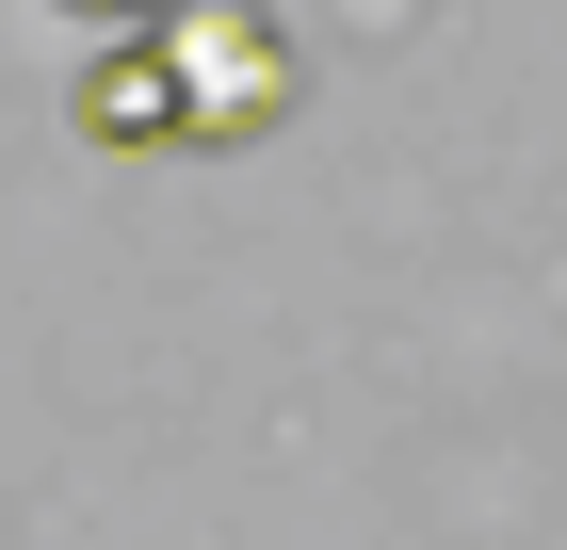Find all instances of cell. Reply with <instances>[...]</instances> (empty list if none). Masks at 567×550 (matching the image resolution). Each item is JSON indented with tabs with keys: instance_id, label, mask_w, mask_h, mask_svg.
Wrapping results in <instances>:
<instances>
[{
	"instance_id": "cell-1",
	"label": "cell",
	"mask_w": 567,
	"mask_h": 550,
	"mask_svg": "<svg viewBox=\"0 0 567 550\" xmlns=\"http://www.w3.org/2000/svg\"><path fill=\"white\" fill-rule=\"evenodd\" d=\"M146 49H163L178 129H195V146H260V129L292 114V49H276L260 0H163V17H146Z\"/></svg>"
},
{
	"instance_id": "cell-2",
	"label": "cell",
	"mask_w": 567,
	"mask_h": 550,
	"mask_svg": "<svg viewBox=\"0 0 567 550\" xmlns=\"http://www.w3.org/2000/svg\"><path fill=\"white\" fill-rule=\"evenodd\" d=\"M65 114H82L97 146H195V129H178V82H163V49H146V33H114V49H97Z\"/></svg>"
},
{
	"instance_id": "cell-3",
	"label": "cell",
	"mask_w": 567,
	"mask_h": 550,
	"mask_svg": "<svg viewBox=\"0 0 567 550\" xmlns=\"http://www.w3.org/2000/svg\"><path fill=\"white\" fill-rule=\"evenodd\" d=\"M65 17H97V33H146V17H163V0H65Z\"/></svg>"
}]
</instances>
